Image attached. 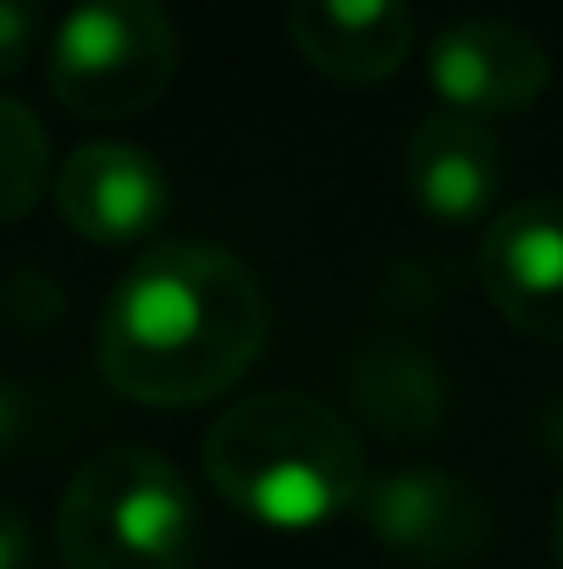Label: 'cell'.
<instances>
[{
    "label": "cell",
    "instance_id": "1",
    "mask_svg": "<svg viewBox=\"0 0 563 569\" xmlns=\"http://www.w3.org/2000/svg\"><path fill=\"white\" fill-rule=\"evenodd\" d=\"M265 343V293L254 271L215 243H155L111 293L94 360L122 398L188 409L254 366Z\"/></svg>",
    "mask_w": 563,
    "mask_h": 569
},
{
    "label": "cell",
    "instance_id": "2",
    "mask_svg": "<svg viewBox=\"0 0 563 569\" xmlns=\"http://www.w3.org/2000/svg\"><path fill=\"white\" fill-rule=\"evenodd\" d=\"M210 487L249 520L277 531L326 526L360 509L371 476L354 426L304 392H260L204 431Z\"/></svg>",
    "mask_w": 563,
    "mask_h": 569
},
{
    "label": "cell",
    "instance_id": "3",
    "mask_svg": "<svg viewBox=\"0 0 563 569\" xmlns=\"http://www.w3.org/2000/svg\"><path fill=\"white\" fill-rule=\"evenodd\" d=\"M199 498L155 448L122 442L78 465L56 509V548L67 569H193Z\"/></svg>",
    "mask_w": 563,
    "mask_h": 569
},
{
    "label": "cell",
    "instance_id": "4",
    "mask_svg": "<svg viewBox=\"0 0 563 569\" xmlns=\"http://www.w3.org/2000/svg\"><path fill=\"white\" fill-rule=\"evenodd\" d=\"M178 78V28L161 0H78L50 39L44 83L83 122H128Z\"/></svg>",
    "mask_w": 563,
    "mask_h": 569
},
{
    "label": "cell",
    "instance_id": "5",
    "mask_svg": "<svg viewBox=\"0 0 563 569\" xmlns=\"http://www.w3.org/2000/svg\"><path fill=\"white\" fill-rule=\"evenodd\" d=\"M360 520L381 548L414 565H470L497 537L492 503L470 481L442 470H398L371 481L360 498Z\"/></svg>",
    "mask_w": 563,
    "mask_h": 569
},
{
    "label": "cell",
    "instance_id": "6",
    "mask_svg": "<svg viewBox=\"0 0 563 569\" xmlns=\"http://www.w3.org/2000/svg\"><path fill=\"white\" fill-rule=\"evenodd\" d=\"M425 78L459 117H509V111H531L547 94L553 61L542 39L525 33L520 22L464 17L436 33Z\"/></svg>",
    "mask_w": 563,
    "mask_h": 569
},
{
    "label": "cell",
    "instance_id": "7",
    "mask_svg": "<svg viewBox=\"0 0 563 569\" xmlns=\"http://www.w3.org/2000/svg\"><path fill=\"white\" fill-rule=\"evenodd\" d=\"M481 282L509 327L563 349V199L509 204L486 227Z\"/></svg>",
    "mask_w": 563,
    "mask_h": 569
},
{
    "label": "cell",
    "instance_id": "8",
    "mask_svg": "<svg viewBox=\"0 0 563 569\" xmlns=\"http://www.w3.org/2000/svg\"><path fill=\"white\" fill-rule=\"evenodd\" d=\"M56 210L89 243H133L172 210V183L139 144H78L56 172Z\"/></svg>",
    "mask_w": 563,
    "mask_h": 569
},
{
    "label": "cell",
    "instance_id": "9",
    "mask_svg": "<svg viewBox=\"0 0 563 569\" xmlns=\"http://www.w3.org/2000/svg\"><path fill=\"white\" fill-rule=\"evenodd\" d=\"M293 50L332 83H381L409 61L414 11L409 0H288Z\"/></svg>",
    "mask_w": 563,
    "mask_h": 569
},
{
    "label": "cell",
    "instance_id": "10",
    "mask_svg": "<svg viewBox=\"0 0 563 569\" xmlns=\"http://www.w3.org/2000/svg\"><path fill=\"white\" fill-rule=\"evenodd\" d=\"M403 189L431 221H475L503 189V150L475 117H425L403 150Z\"/></svg>",
    "mask_w": 563,
    "mask_h": 569
},
{
    "label": "cell",
    "instance_id": "11",
    "mask_svg": "<svg viewBox=\"0 0 563 569\" xmlns=\"http://www.w3.org/2000/svg\"><path fill=\"white\" fill-rule=\"evenodd\" d=\"M360 403L381 431L398 437H420L442 420V377L431 360L409 355V349H371L360 360Z\"/></svg>",
    "mask_w": 563,
    "mask_h": 569
},
{
    "label": "cell",
    "instance_id": "12",
    "mask_svg": "<svg viewBox=\"0 0 563 569\" xmlns=\"http://www.w3.org/2000/svg\"><path fill=\"white\" fill-rule=\"evenodd\" d=\"M50 189V139L44 122L22 106L0 94V227L28 216L39 204V193Z\"/></svg>",
    "mask_w": 563,
    "mask_h": 569
},
{
    "label": "cell",
    "instance_id": "13",
    "mask_svg": "<svg viewBox=\"0 0 563 569\" xmlns=\"http://www.w3.org/2000/svg\"><path fill=\"white\" fill-rule=\"evenodd\" d=\"M44 39V0H0V83L17 78Z\"/></svg>",
    "mask_w": 563,
    "mask_h": 569
},
{
    "label": "cell",
    "instance_id": "14",
    "mask_svg": "<svg viewBox=\"0 0 563 569\" xmlns=\"http://www.w3.org/2000/svg\"><path fill=\"white\" fill-rule=\"evenodd\" d=\"M0 316L11 327H44L61 316V293L44 271H11L6 288H0Z\"/></svg>",
    "mask_w": 563,
    "mask_h": 569
},
{
    "label": "cell",
    "instance_id": "15",
    "mask_svg": "<svg viewBox=\"0 0 563 569\" xmlns=\"http://www.w3.org/2000/svg\"><path fill=\"white\" fill-rule=\"evenodd\" d=\"M33 559V531H28V515L17 503L0 498V569H28Z\"/></svg>",
    "mask_w": 563,
    "mask_h": 569
},
{
    "label": "cell",
    "instance_id": "16",
    "mask_svg": "<svg viewBox=\"0 0 563 569\" xmlns=\"http://www.w3.org/2000/svg\"><path fill=\"white\" fill-rule=\"evenodd\" d=\"M22 431H28V398L0 377V453H11L22 442Z\"/></svg>",
    "mask_w": 563,
    "mask_h": 569
},
{
    "label": "cell",
    "instance_id": "17",
    "mask_svg": "<svg viewBox=\"0 0 563 569\" xmlns=\"http://www.w3.org/2000/svg\"><path fill=\"white\" fill-rule=\"evenodd\" d=\"M553 565L563 569V492H559V509H553Z\"/></svg>",
    "mask_w": 563,
    "mask_h": 569
}]
</instances>
